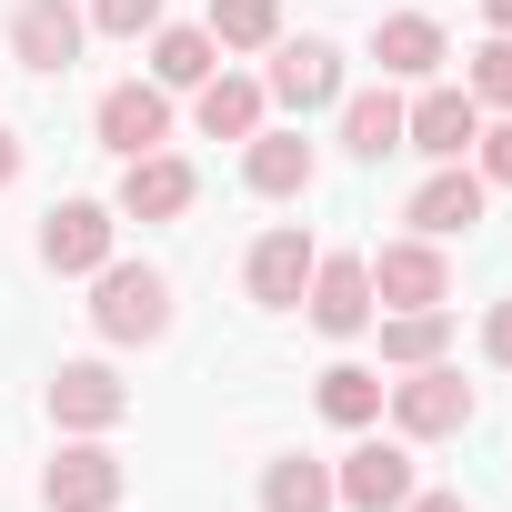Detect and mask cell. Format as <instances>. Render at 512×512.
I'll list each match as a JSON object with an SVG mask.
<instances>
[{"label": "cell", "mask_w": 512, "mask_h": 512, "mask_svg": "<svg viewBox=\"0 0 512 512\" xmlns=\"http://www.w3.org/2000/svg\"><path fill=\"white\" fill-rule=\"evenodd\" d=\"M91 322H101V342H161L171 332V282L151 262H101L91 272Z\"/></svg>", "instance_id": "6da1fadb"}, {"label": "cell", "mask_w": 512, "mask_h": 512, "mask_svg": "<svg viewBox=\"0 0 512 512\" xmlns=\"http://www.w3.org/2000/svg\"><path fill=\"white\" fill-rule=\"evenodd\" d=\"M382 402H392V422H402L412 442H442V432H462V422H472V382H462L452 362H422V372H412V382H392Z\"/></svg>", "instance_id": "7a4b0ae2"}, {"label": "cell", "mask_w": 512, "mask_h": 512, "mask_svg": "<svg viewBox=\"0 0 512 512\" xmlns=\"http://www.w3.org/2000/svg\"><path fill=\"white\" fill-rule=\"evenodd\" d=\"M372 292H382L392 312H442V302H452V262H442V241H422V231L392 241L382 262H372Z\"/></svg>", "instance_id": "3957f363"}, {"label": "cell", "mask_w": 512, "mask_h": 512, "mask_svg": "<svg viewBox=\"0 0 512 512\" xmlns=\"http://www.w3.org/2000/svg\"><path fill=\"white\" fill-rule=\"evenodd\" d=\"M101 141L121 151V161H141V151H161L171 141V91L161 81H121V91H101Z\"/></svg>", "instance_id": "277c9868"}, {"label": "cell", "mask_w": 512, "mask_h": 512, "mask_svg": "<svg viewBox=\"0 0 512 512\" xmlns=\"http://www.w3.org/2000/svg\"><path fill=\"white\" fill-rule=\"evenodd\" d=\"M332 492H342L352 512H402V502H412V452H402V442H352L342 472H332Z\"/></svg>", "instance_id": "5b68a950"}, {"label": "cell", "mask_w": 512, "mask_h": 512, "mask_svg": "<svg viewBox=\"0 0 512 512\" xmlns=\"http://www.w3.org/2000/svg\"><path fill=\"white\" fill-rule=\"evenodd\" d=\"M262 91H272L282 111H332V101H342V51H332V41H282Z\"/></svg>", "instance_id": "8992f818"}, {"label": "cell", "mask_w": 512, "mask_h": 512, "mask_svg": "<svg viewBox=\"0 0 512 512\" xmlns=\"http://www.w3.org/2000/svg\"><path fill=\"white\" fill-rule=\"evenodd\" d=\"M482 141V101L472 91H422L412 111H402V151H432V161H462Z\"/></svg>", "instance_id": "52a82bcc"}, {"label": "cell", "mask_w": 512, "mask_h": 512, "mask_svg": "<svg viewBox=\"0 0 512 512\" xmlns=\"http://www.w3.org/2000/svg\"><path fill=\"white\" fill-rule=\"evenodd\" d=\"M121 412H131V392H121L111 362H61V372H51V422H71V432H111Z\"/></svg>", "instance_id": "ba28073f"}, {"label": "cell", "mask_w": 512, "mask_h": 512, "mask_svg": "<svg viewBox=\"0 0 512 512\" xmlns=\"http://www.w3.org/2000/svg\"><path fill=\"white\" fill-rule=\"evenodd\" d=\"M41 502H51V512H111V502H121V452L71 442V452L41 472Z\"/></svg>", "instance_id": "9c48e42d"}, {"label": "cell", "mask_w": 512, "mask_h": 512, "mask_svg": "<svg viewBox=\"0 0 512 512\" xmlns=\"http://www.w3.org/2000/svg\"><path fill=\"white\" fill-rule=\"evenodd\" d=\"M81 31H91V21L71 11V0H21V11H11V51H21L31 71H51V81L81 61Z\"/></svg>", "instance_id": "30bf717a"}, {"label": "cell", "mask_w": 512, "mask_h": 512, "mask_svg": "<svg viewBox=\"0 0 512 512\" xmlns=\"http://www.w3.org/2000/svg\"><path fill=\"white\" fill-rule=\"evenodd\" d=\"M191 201H201L191 161H171V151H141V161H121V211H131V221H181Z\"/></svg>", "instance_id": "8fae6325"}, {"label": "cell", "mask_w": 512, "mask_h": 512, "mask_svg": "<svg viewBox=\"0 0 512 512\" xmlns=\"http://www.w3.org/2000/svg\"><path fill=\"white\" fill-rule=\"evenodd\" d=\"M111 231H121V221H111L101 201H61V211L41 221V262H51V272H101V262H111Z\"/></svg>", "instance_id": "7c38bea8"}, {"label": "cell", "mask_w": 512, "mask_h": 512, "mask_svg": "<svg viewBox=\"0 0 512 512\" xmlns=\"http://www.w3.org/2000/svg\"><path fill=\"white\" fill-rule=\"evenodd\" d=\"M312 322L332 332V342H352V332H372V262H312Z\"/></svg>", "instance_id": "4fadbf2b"}, {"label": "cell", "mask_w": 512, "mask_h": 512, "mask_svg": "<svg viewBox=\"0 0 512 512\" xmlns=\"http://www.w3.org/2000/svg\"><path fill=\"white\" fill-rule=\"evenodd\" d=\"M482 191H492L482 171L442 161V171H432V181L412 191V231H422V241H452V231H472V221H482Z\"/></svg>", "instance_id": "5bb4252c"}, {"label": "cell", "mask_w": 512, "mask_h": 512, "mask_svg": "<svg viewBox=\"0 0 512 512\" xmlns=\"http://www.w3.org/2000/svg\"><path fill=\"white\" fill-rule=\"evenodd\" d=\"M312 262H322V251H312L302 231H262V251H251V302H262V312H292V302L312 292Z\"/></svg>", "instance_id": "9a60e30c"}, {"label": "cell", "mask_w": 512, "mask_h": 512, "mask_svg": "<svg viewBox=\"0 0 512 512\" xmlns=\"http://www.w3.org/2000/svg\"><path fill=\"white\" fill-rule=\"evenodd\" d=\"M312 141L302 131H251V151H241V181L262 191V201H292V191H312Z\"/></svg>", "instance_id": "2e32d148"}, {"label": "cell", "mask_w": 512, "mask_h": 512, "mask_svg": "<svg viewBox=\"0 0 512 512\" xmlns=\"http://www.w3.org/2000/svg\"><path fill=\"white\" fill-rule=\"evenodd\" d=\"M372 61H382V81H432L442 71V21L432 11H392L372 31Z\"/></svg>", "instance_id": "e0dca14e"}, {"label": "cell", "mask_w": 512, "mask_h": 512, "mask_svg": "<svg viewBox=\"0 0 512 512\" xmlns=\"http://www.w3.org/2000/svg\"><path fill=\"white\" fill-rule=\"evenodd\" d=\"M191 111H201V131H211V141H251V131H262V81H231V71H211Z\"/></svg>", "instance_id": "ac0fdd59"}, {"label": "cell", "mask_w": 512, "mask_h": 512, "mask_svg": "<svg viewBox=\"0 0 512 512\" xmlns=\"http://www.w3.org/2000/svg\"><path fill=\"white\" fill-rule=\"evenodd\" d=\"M211 51H221L211 31H151V81H161V91H201V81L221 71Z\"/></svg>", "instance_id": "d6986e66"}, {"label": "cell", "mask_w": 512, "mask_h": 512, "mask_svg": "<svg viewBox=\"0 0 512 512\" xmlns=\"http://www.w3.org/2000/svg\"><path fill=\"white\" fill-rule=\"evenodd\" d=\"M342 151H362V161L402 151V101H392V91H352V101H342Z\"/></svg>", "instance_id": "ffe728a7"}, {"label": "cell", "mask_w": 512, "mask_h": 512, "mask_svg": "<svg viewBox=\"0 0 512 512\" xmlns=\"http://www.w3.org/2000/svg\"><path fill=\"white\" fill-rule=\"evenodd\" d=\"M382 392H392V382L362 372V362H332V372H322V412H332L342 432H372V422H382Z\"/></svg>", "instance_id": "44dd1931"}, {"label": "cell", "mask_w": 512, "mask_h": 512, "mask_svg": "<svg viewBox=\"0 0 512 512\" xmlns=\"http://www.w3.org/2000/svg\"><path fill=\"white\" fill-rule=\"evenodd\" d=\"M332 502H342V492H332V462H302V452H292V462L262 472V512H332Z\"/></svg>", "instance_id": "7402d4cb"}, {"label": "cell", "mask_w": 512, "mask_h": 512, "mask_svg": "<svg viewBox=\"0 0 512 512\" xmlns=\"http://www.w3.org/2000/svg\"><path fill=\"white\" fill-rule=\"evenodd\" d=\"M211 41L221 51H272L282 41V0H211Z\"/></svg>", "instance_id": "603a6c76"}, {"label": "cell", "mask_w": 512, "mask_h": 512, "mask_svg": "<svg viewBox=\"0 0 512 512\" xmlns=\"http://www.w3.org/2000/svg\"><path fill=\"white\" fill-rule=\"evenodd\" d=\"M442 342H452V322H442V312H392V322H382V362H402V372L442 362Z\"/></svg>", "instance_id": "cb8c5ba5"}, {"label": "cell", "mask_w": 512, "mask_h": 512, "mask_svg": "<svg viewBox=\"0 0 512 512\" xmlns=\"http://www.w3.org/2000/svg\"><path fill=\"white\" fill-rule=\"evenodd\" d=\"M472 101H492V111H512V31L492 41V51H472V81H462Z\"/></svg>", "instance_id": "d4e9b609"}, {"label": "cell", "mask_w": 512, "mask_h": 512, "mask_svg": "<svg viewBox=\"0 0 512 512\" xmlns=\"http://www.w3.org/2000/svg\"><path fill=\"white\" fill-rule=\"evenodd\" d=\"M91 31H111V41H141V31H161V0H91Z\"/></svg>", "instance_id": "484cf974"}, {"label": "cell", "mask_w": 512, "mask_h": 512, "mask_svg": "<svg viewBox=\"0 0 512 512\" xmlns=\"http://www.w3.org/2000/svg\"><path fill=\"white\" fill-rule=\"evenodd\" d=\"M472 151H482V181H502V191H512V121H502V131H482Z\"/></svg>", "instance_id": "4316f807"}, {"label": "cell", "mask_w": 512, "mask_h": 512, "mask_svg": "<svg viewBox=\"0 0 512 512\" xmlns=\"http://www.w3.org/2000/svg\"><path fill=\"white\" fill-rule=\"evenodd\" d=\"M482 352L512 372V302H492V322H482Z\"/></svg>", "instance_id": "83f0119b"}, {"label": "cell", "mask_w": 512, "mask_h": 512, "mask_svg": "<svg viewBox=\"0 0 512 512\" xmlns=\"http://www.w3.org/2000/svg\"><path fill=\"white\" fill-rule=\"evenodd\" d=\"M402 512H472V502H462V492H412Z\"/></svg>", "instance_id": "f1b7e54d"}, {"label": "cell", "mask_w": 512, "mask_h": 512, "mask_svg": "<svg viewBox=\"0 0 512 512\" xmlns=\"http://www.w3.org/2000/svg\"><path fill=\"white\" fill-rule=\"evenodd\" d=\"M21 181V131H0V191Z\"/></svg>", "instance_id": "f546056e"}, {"label": "cell", "mask_w": 512, "mask_h": 512, "mask_svg": "<svg viewBox=\"0 0 512 512\" xmlns=\"http://www.w3.org/2000/svg\"><path fill=\"white\" fill-rule=\"evenodd\" d=\"M482 21H492V31H512V0H482Z\"/></svg>", "instance_id": "4dcf8cb0"}]
</instances>
